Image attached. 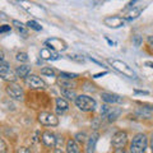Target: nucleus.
<instances>
[{"label": "nucleus", "mask_w": 153, "mask_h": 153, "mask_svg": "<svg viewBox=\"0 0 153 153\" xmlns=\"http://www.w3.org/2000/svg\"><path fill=\"white\" fill-rule=\"evenodd\" d=\"M148 148V138L146 134L139 133L130 143V153H144Z\"/></svg>", "instance_id": "f257e3e1"}, {"label": "nucleus", "mask_w": 153, "mask_h": 153, "mask_svg": "<svg viewBox=\"0 0 153 153\" xmlns=\"http://www.w3.org/2000/svg\"><path fill=\"white\" fill-rule=\"evenodd\" d=\"M74 102H75L76 107H78L80 111L88 112V111H93V110L96 108V101H94L92 97H89V96H85V94L76 96V98H75Z\"/></svg>", "instance_id": "f03ea898"}, {"label": "nucleus", "mask_w": 153, "mask_h": 153, "mask_svg": "<svg viewBox=\"0 0 153 153\" xmlns=\"http://www.w3.org/2000/svg\"><path fill=\"white\" fill-rule=\"evenodd\" d=\"M108 63L111 64L116 70L123 73L124 75L129 76V78H135V73H134L133 69L126 63H124V61H121V60H116V59H110Z\"/></svg>", "instance_id": "7ed1b4c3"}, {"label": "nucleus", "mask_w": 153, "mask_h": 153, "mask_svg": "<svg viewBox=\"0 0 153 153\" xmlns=\"http://www.w3.org/2000/svg\"><path fill=\"white\" fill-rule=\"evenodd\" d=\"M37 120L41 125H45V126H57V124H59V120H57V117L54 114L46 112V111H42L38 114Z\"/></svg>", "instance_id": "20e7f679"}, {"label": "nucleus", "mask_w": 153, "mask_h": 153, "mask_svg": "<svg viewBox=\"0 0 153 153\" xmlns=\"http://www.w3.org/2000/svg\"><path fill=\"white\" fill-rule=\"evenodd\" d=\"M0 76H1V79L7 80L8 83L14 82V80L18 78L16 71H13L10 69V66H9L8 63H0Z\"/></svg>", "instance_id": "39448f33"}, {"label": "nucleus", "mask_w": 153, "mask_h": 153, "mask_svg": "<svg viewBox=\"0 0 153 153\" xmlns=\"http://www.w3.org/2000/svg\"><path fill=\"white\" fill-rule=\"evenodd\" d=\"M26 84L30 89H45L46 83L36 74H31L26 78Z\"/></svg>", "instance_id": "423d86ee"}, {"label": "nucleus", "mask_w": 153, "mask_h": 153, "mask_svg": "<svg viewBox=\"0 0 153 153\" xmlns=\"http://www.w3.org/2000/svg\"><path fill=\"white\" fill-rule=\"evenodd\" d=\"M7 93L9 94V97H12L13 100H23V96H25V92H23V88L19 84L10 82L7 85Z\"/></svg>", "instance_id": "0eeeda50"}, {"label": "nucleus", "mask_w": 153, "mask_h": 153, "mask_svg": "<svg viewBox=\"0 0 153 153\" xmlns=\"http://www.w3.org/2000/svg\"><path fill=\"white\" fill-rule=\"evenodd\" d=\"M112 146L115 149H119V148H125V146L128 144V134L126 131H117L114 134L112 137Z\"/></svg>", "instance_id": "6e6552de"}, {"label": "nucleus", "mask_w": 153, "mask_h": 153, "mask_svg": "<svg viewBox=\"0 0 153 153\" xmlns=\"http://www.w3.org/2000/svg\"><path fill=\"white\" fill-rule=\"evenodd\" d=\"M41 140H42V143H44L45 147L52 148V147H55V144H56V135L54 133H51L50 130H46V131L42 133Z\"/></svg>", "instance_id": "1a4fd4ad"}, {"label": "nucleus", "mask_w": 153, "mask_h": 153, "mask_svg": "<svg viewBox=\"0 0 153 153\" xmlns=\"http://www.w3.org/2000/svg\"><path fill=\"white\" fill-rule=\"evenodd\" d=\"M46 46L55 51H60V50L64 51V50H66V47H68L65 42L63 40H60V38H50V40L46 41Z\"/></svg>", "instance_id": "9d476101"}, {"label": "nucleus", "mask_w": 153, "mask_h": 153, "mask_svg": "<svg viewBox=\"0 0 153 153\" xmlns=\"http://www.w3.org/2000/svg\"><path fill=\"white\" fill-rule=\"evenodd\" d=\"M101 100L105 103L112 105V103H123V97L115 94V93H108V92H102L101 93Z\"/></svg>", "instance_id": "9b49d317"}, {"label": "nucleus", "mask_w": 153, "mask_h": 153, "mask_svg": "<svg viewBox=\"0 0 153 153\" xmlns=\"http://www.w3.org/2000/svg\"><path fill=\"white\" fill-rule=\"evenodd\" d=\"M103 22L110 28H120L125 25V19L121 17H107V18H105Z\"/></svg>", "instance_id": "f8f14e48"}, {"label": "nucleus", "mask_w": 153, "mask_h": 153, "mask_svg": "<svg viewBox=\"0 0 153 153\" xmlns=\"http://www.w3.org/2000/svg\"><path fill=\"white\" fill-rule=\"evenodd\" d=\"M40 56H41V59H44V60H57L60 57L59 54H57V51L50 49V47L42 49L40 51Z\"/></svg>", "instance_id": "ddd939ff"}, {"label": "nucleus", "mask_w": 153, "mask_h": 153, "mask_svg": "<svg viewBox=\"0 0 153 153\" xmlns=\"http://www.w3.org/2000/svg\"><path fill=\"white\" fill-rule=\"evenodd\" d=\"M98 137H100V134L97 131H94L92 135L88 138L87 144H85V152L87 153H94L96 144H97V142H98Z\"/></svg>", "instance_id": "4468645a"}, {"label": "nucleus", "mask_w": 153, "mask_h": 153, "mask_svg": "<svg viewBox=\"0 0 153 153\" xmlns=\"http://www.w3.org/2000/svg\"><path fill=\"white\" fill-rule=\"evenodd\" d=\"M31 73V66L30 65H26V64H21L19 66L16 68V74L18 78H23L26 79L28 75Z\"/></svg>", "instance_id": "2eb2a0df"}, {"label": "nucleus", "mask_w": 153, "mask_h": 153, "mask_svg": "<svg viewBox=\"0 0 153 153\" xmlns=\"http://www.w3.org/2000/svg\"><path fill=\"white\" fill-rule=\"evenodd\" d=\"M66 153H80L78 143L75 142V139H68L66 140Z\"/></svg>", "instance_id": "dca6fc26"}, {"label": "nucleus", "mask_w": 153, "mask_h": 153, "mask_svg": "<svg viewBox=\"0 0 153 153\" xmlns=\"http://www.w3.org/2000/svg\"><path fill=\"white\" fill-rule=\"evenodd\" d=\"M121 115V110L120 108H116V107H112V108H110L108 110V112H107V115L105 117L107 119V121L108 123H112V121H115L116 119L119 117Z\"/></svg>", "instance_id": "f3484780"}, {"label": "nucleus", "mask_w": 153, "mask_h": 153, "mask_svg": "<svg viewBox=\"0 0 153 153\" xmlns=\"http://www.w3.org/2000/svg\"><path fill=\"white\" fill-rule=\"evenodd\" d=\"M61 94H63V97L71 100V101H75L76 98V93L71 88H61Z\"/></svg>", "instance_id": "a211bd4d"}, {"label": "nucleus", "mask_w": 153, "mask_h": 153, "mask_svg": "<svg viewBox=\"0 0 153 153\" xmlns=\"http://www.w3.org/2000/svg\"><path fill=\"white\" fill-rule=\"evenodd\" d=\"M56 108L64 112V111H66V110L69 108V103L66 102V100L59 97V98H56Z\"/></svg>", "instance_id": "6ab92c4d"}, {"label": "nucleus", "mask_w": 153, "mask_h": 153, "mask_svg": "<svg viewBox=\"0 0 153 153\" xmlns=\"http://www.w3.org/2000/svg\"><path fill=\"white\" fill-rule=\"evenodd\" d=\"M140 13H142V9H140V8H133L131 10L126 14L125 21H133V19H135V18L139 17Z\"/></svg>", "instance_id": "aec40b11"}, {"label": "nucleus", "mask_w": 153, "mask_h": 153, "mask_svg": "<svg viewBox=\"0 0 153 153\" xmlns=\"http://www.w3.org/2000/svg\"><path fill=\"white\" fill-rule=\"evenodd\" d=\"M60 85H61V88H74L75 87V84L70 79H60Z\"/></svg>", "instance_id": "412c9836"}, {"label": "nucleus", "mask_w": 153, "mask_h": 153, "mask_svg": "<svg viewBox=\"0 0 153 153\" xmlns=\"http://www.w3.org/2000/svg\"><path fill=\"white\" fill-rule=\"evenodd\" d=\"M16 60L19 61V63H27L28 61L27 52H18V54L16 55Z\"/></svg>", "instance_id": "4be33fe9"}, {"label": "nucleus", "mask_w": 153, "mask_h": 153, "mask_svg": "<svg viewBox=\"0 0 153 153\" xmlns=\"http://www.w3.org/2000/svg\"><path fill=\"white\" fill-rule=\"evenodd\" d=\"M137 115L139 117H146V119L151 117V112L148 111V110H146V108H138L137 110Z\"/></svg>", "instance_id": "5701e85b"}, {"label": "nucleus", "mask_w": 153, "mask_h": 153, "mask_svg": "<svg viewBox=\"0 0 153 153\" xmlns=\"http://www.w3.org/2000/svg\"><path fill=\"white\" fill-rule=\"evenodd\" d=\"M63 79H75L76 76H78V74H74V73H66V71H60V74H59Z\"/></svg>", "instance_id": "b1692460"}, {"label": "nucleus", "mask_w": 153, "mask_h": 153, "mask_svg": "<svg viewBox=\"0 0 153 153\" xmlns=\"http://www.w3.org/2000/svg\"><path fill=\"white\" fill-rule=\"evenodd\" d=\"M13 26H16L18 30H19V32H22L23 35H27V32H26V30H25V25H23L22 22H19V21H13Z\"/></svg>", "instance_id": "393cba45"}, {"label": "nucleus", "mask_w": 153, "mask_h": 153, "mask_svg": "<svg viewBox=\"0 0 153 153\" xmlns=\"http://www.w3.org/2000/svg\"><path fill=\"white\" fill-rule=\"evenodd\" d=\"M27 26L30 27V28H32V30H35V31H41L42 30V27L38 25L37 22H35V21H28L27 22Z\"/></svg>", "instance_id": "a878e982"}, {"label": "nucleus", "mask_w": 153, "mask_h": 153, "mask_svg": "<svg viewBox=\"0 0 153 153\" xmlns=\"http://www.w3.org/2000/svg\"><path fill=\"white\" fill-rule=\"evenodd\" d=\"M41 74H44L46 76H54L55 71H54V69H51V68H42L41 69Z\"/></svg>", "instance_id": "bb28decb"}, {"label": "nucleus", "mask_w": 153, "mask_h": 153, "mask_svg": "<svg viewBox=\"0 0 153 153\" xmlns=\"http://www.w3.org/2000/svg\"><path fill=\"white\" fill-rule=\"evenodd\" d=\"M142 44H143V38L140 37V36H134L133 37V45L135 46V47H139V46H142Z\"/></svg>", "instance_id": "cd10ccee"}, {"label": "nucleus", "mask_w": 153, "mask_h": 153, "mask_svg": "<svg viewBox=\"0 0 153 153\" xmlns=\"http://www.w3.org/2000/svg\"><path fill=\"white\" fill-rule=\"evenodd\" d=\"M85 133L83 131V133H78L75 135V142H78V143H84L85 142Z\"/></svg>", "instance_id": "c85d7f7f"}, {"label": "nucleus", "mask_w": 153, "mask_h": 153, "mask_svg": "<svg viewBox=\"0 0 153 153\" xmlns=\"http://www.w3.org/2000/svg\"><path fill=\"white\" fill-rule=\"evenodd\" d=\"M70 60H73V61H76V63H84L85 59L82 56V55H70Z\"/></svg>", "instance_id": "c756f323"}, {"label": "nucleus", "mask_w": 153, "mask_h": 153, "mask_svg": "<svg viewBox=\"0 0 153 153\" xmlns=\"http://www.w3.org/2000/svg\"><path fill=\"white\" fill-rule=\"evenodd\" d=\"M7 151H8V147L5 144V142L0 138V153H7Z\"/></svg>", "instance_id": "7c9ffc66"}, {"label": "nucleus", "mask_w": 153, "mask_h": 153, "mask_svg": "<svg viewBox=\"0 0 153 153\" xmlns=\"http://www.w3.org/2000/svg\"><path fill=\"white\" fill-rule=\"evenodd\" d=\"M110 108H111V107H108V103L102 105V107H101V115H102V116H106Z\"/></svg>", "instance_id": "2f4dec72"}, {"label": "nucleus", "mask_w": 153, "mask_h": 153, "mask_svg": "<svg viewBox=\"0 0 153 153\" xmlns=\"http://www.w3.org/2000/svg\"><path fill=\"white\" fill-rule=\"evenodd\" d=\"M17 153H31V151L26 147H19L17 149Z\"/></svg>", "instance_id": "473e14b6"}, {"label": "nucleus", "mask_w": 153, "mask_h": 153, "mask_svg": "<svg viewBox=\"0 0 153 153\" xmlns=\"http://www.w3.org/2000/svg\"><path fill=\"white\" fill-rule=\"evenodd\" d=\"M9 31H10V26H0V33L9 32Z\"/></svg>", "instance_id": "72a5a7b5"}, {"label": "nucleus", "mask_w": 153, "mask_h": 153, "mask_svg": "<svg viewBox=\"0 0 153 153\" xmlns=\"http://www.w3.org/2000/svg\"><path fill=\"white\" fill-rule=\"evenodd\" d=\"M100 126V119L97 117V119H96V120L92 123V128H94V129H97Z\"/></svg>", "instance_id": "f704fd0d"}, {"label": "nucleus", "mask_w": 153, "mask_h": 153, "mask_svg": "<svg viewBox=\"0 0 153 153\" xmlns=\"http://www.w3.org/2000/svg\"><path fill=\"white\" fill-rule=\"evenodd\" d=\"M114 153H128V152L125 151V148H119V149H115Z\"/></svg>", "instance_id": "c9c22d12"}, {"label": "nucleus", "mask_w": 153, "mask_h": 153, "mask_svg": "<svg viewBox=\"0 0 153 153\" xmlns=\"http://www.w3.org/2000/svg\"><path fill=\"white\" fill-rule=\"evenodd\" d=\"M149 147H151V152L153 153V133L151 134V143H149Z\"/></svg>", "instance_id": "e433bc0d"}, {"label": "nucleus", "mask_w": 153, "mask_h": 153, "mask_svg": "<svg viewBox=\"0 0 153 153\" xmlns=\"http://www.w3.org/2000/svg\"><path fill=\"white\" fill-rule=\"evenodd\" d=\"M105 74H107V71H103V73L96 74V75H93V78H100V76H102V75H105Z\"/></svg>", "instance_id": "4c0bfd02"}, {"label": "nucleus", "mask_w": 153, "mask_h": 153, "mask_svg": "<svg viewBox=\"0 0 153 153\" xmlns=\"http://www.w3.org/2000/svg\"><path fill=\"white\" fill-rule=\"evenodd\" d=\"M148 44L153 47V37H148Z\"/></svg>", "instance_id": "58836bf2"}, {"label": "nucleus", "mask_w": 153, "mask_h": 153, "mask_svg": "<svg viewBox=\"0 0 153 153\" xmlns=\"http://www.w3.org/2000/svg\"><path fill=\"white\" fill-rule=\"evenodd\" d=\"M137 3V0H131V1L130 3H129V5H128V8H131L133 5H134V4H135Z\"/></svg>", "instance_id": "ea45409f"}, {"label": "nucleus", "mask_w": 153, "mask_h": 153, "mask_svg": "<svg viewBox=\"0 0 153 153\" xmlns=\"http://www.w3.org/2000/svg\"><path fill=\"white\" fill-rule=\"evenodd\" d=\"M135 93H140V94H148L147 91H135Z\"/></svg>", "instance_id": "a19ab883"}, {"label": "nucleus", "mask_w": 153, "mask_h": 153, "mask_svg": "<svg viewBox=\"0 0 153 153\" xmlns=\"http://www.w3.org/2000/svg\"><path fill=\"white\" fill-rule=\"evenodd\" d=\"M54 153H65V152H63V151L60 149V148H55V149H54Z\"/></svg>", "instance_id": "79ce46f5"}, {"label": "nucleus", "mask_w": 153, "mask_h": 153, "mask_svg": "<svg viewBox=\"0 0 153 153\" xmlns=\"http://www.w3.org/2000/svg\"><path fill=\"white\" fill-rule=\"evenodd\" d=\"M0 63H4V54L0 52Z\"/></svg>", "instance_id": "37998d69"}, {"label": "nucleus", "mask_w": 153, "mask_h": 153, "mask_svg": "<svg viewBox=\"0 0 153 153\" xmlns=\"http://www.w3.org/2000/svg\"><path fill=\"white\" fill-rule=\"evenodd\" d=\"M152 107H153V106H152Z\"/></svg>", "instance_id": "c03bdc74"}]
</instances>
